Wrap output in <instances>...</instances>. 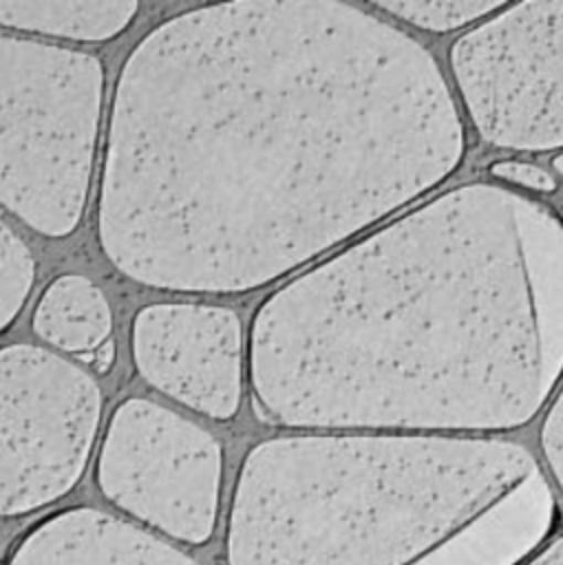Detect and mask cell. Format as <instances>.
Segmentation results:
<instances>
[{"label":"cell","mask_w":563,"mask_h":565,"mask_svg":"<svg viewBox=\"0 0 563 565\" xmlns=\"http://www.w3.org/2000/svg\"><path fill=\"white\" fill-rule=\"evenodd\" d=\"M35 276L31 249L7 223L0 227V324L7 329L24 309Z\"/></svg>","instance_id":"13"},{"label":"cell","mask_w":563,"mask_h":565,"mask_svg":"<svg viewBox=\"0 0 563 565\" xmlns=\"http://www.w3.org/2000/svg\"><path fill=\"white\" fill-rule=\"evenodd\" d=\"M450 68L488 143L563 146V2L503 7L453 44Z\"/></svg>","instance_id":"6"},{"label":"cell","mask_w":563,"mask_h":565,"mask_svg":"<svg viewBox=\"0 0 563 565\" xmlns=\"http://www.w3.org/2000/svg\"><path fill=\"white\" fill-rule=\"evenodd\" d=\"M554 497L510 441L291 435L243 459L227 565H519L552 530Z\"/></svg>","instance_id":"3"},{"label":"cell","mask_w":563,"mask_h":565,"mask_svg":"<svg viewBox=\"0 0 563 565\" xmlns=\"http://www.w3.org/2000/svg\"><path fill=\"white\" fill-rule=\"evenodd\" d=\"M221 475L214 435L146 397L113 411L95 468L97 488L115 508L190 545L214 534Z\"/></svg>","instance_id":"7"},{"label":"cell","mask_w":563,"mask_h":565,"mask_svg":"<svg viewBox=\"0 0 563 565\" xmlns=\"http://www.w3.org/2000/svg\"><path fill=\"white\" fill-rule=\"evenodd\" d=\"M0 199L42 236H68L93 174L104 66L84 51L2 35Z\"/></svg>","instance_id":"4"},{"label":"cell","mask_w":563,"mask_h":565,"mask_svg":"<svg viewBox=\"0 0 563 565\" xmlns=\"http://www.w3.org/2000/svg\"><path fill=\"white\" fill-rule=\"evenodd\" d=\"M7 565H199L152 532L95 508H68L33 525Z\"/></svg>","instance_id":"9"},{"label":"cell","mask_w":563,"mask_h":565,"mask_svg":"<svg viewBox=\"0 0 563 565\" xmlns=\"http://www.w3.org/2000/svg\"><path fill=\"white\" fill-rule=\"evenodd\" d=\"M375 11L389 13L415 29L446 33L499 13L503 4L479 0H384L371 4Z\"/></svg>","instance_id":"12"},{"label":"cell","mask_w":563,"mask_h":565,"mask_svg":"<svg viewBox=\"0 0 563 565\" xmlns=\"http://www.w3.org/2000/svg\"><path fill=\"white\" fill-rule=\"evenodd\" d=\"M464 146L437 60L362 7L185 9L121 64L99 247L146 287L252 291L439 185Z\"/></svg>","instance_id":"1"},{"label":"cell","mask_w":563,"mask_h":565,"mask_svg":"<svg viewBox=\"0 0 563 565\" xmlns=\"http://www.w3.org/2000/svg\"><path fill=\"white\" fill-rule=\"evenodd\" d=\"M528 565H563V536L541 550Z\"/></svg>","instance_id":"16"},{"label":"cell","mask_w":563,"mask_h":565,"mask_svg":"<svg viewBox=\"0 0 563 565\" xmlns=\"http://www.w3.org/2000/svg\"><path fill=\"white\" fill-rule=\"evenodd\" d=\"M2 516H22L62 499L91 457L102 393L91 373L35 344L0 353Z\"/></svg>","instance_id":"5"},{"label":"cell","mask_w":563,"mask_h":565,"mask_svg":"<svg viewBox=\"0 0 563 565\" xmlns=\"http://www.w3.org/2000/svg\"><path fill=\"white\" fill-rule=\"evenodd\" d=\"M113 329V313L102 289L84 276H57L42 291L33 311V331L64 353L99 349Z\"/></svg>","instance_id":"10"},{"label":"cell","mask_w":563,"mask_h":565,"mask_svg":"<svg viewBox=\"0 0 563 565\" xmlns=\"http://www.w3.org/2000/svg\"><path fill=\"white\" fill-rule=\"evenodd\" d=\"M490 174L497 179L523 185L528 190H537V192H552L556 188V181L552 179V174L534 163L499 161V163L490 166Z\"/></svg>","instance_id":"15"},{"label":"cell","mask_w":563,"mask_h":565,"mask_svg":"<svg viewBox=\"0 0 563 565\" xmlns=\"http://www.w3.org/2000/svg\"><path fill=\"white\" fill-rule=\"evenodd\" d=\"M130 351L141 377L190 411L232 419L243 393V333L227 307L157 302L137 311Z\"/></svg>","instance_id":"8"},{"label":"cell","mask_w":563,"mask_h":565,"mask_svg":"<svg viewBox=\"0 0 563 565\" xmlns=\"http://www.w3.org/2000/svg\"><path fill=\"white\" fill-rule=\"evenodd\" d=\"M247 373L289 428L523 426L563 375V218L453 188L276 289Z\"/></svg>","instance_id":"2"},{"label":"cell","mask_w":563,"mask_h":565,"mask_svg":"<svg viewBox=\"0 0 563 565\" xmlns=\"http://www.w3.org/2000/svg\"><path fill=\"white\" fill-rule=\"evenodd\" d=\"M554 170H556L559 174H563V154H559V157L554 159Z\"/></svg>","instance_id":"17"},{"label":"cell","mask_w":563,"mask_h":565,"mask_svg":"<svg viewBox=\"0 0 563 565\" xmlns=\"http://www.w3.org/2000/svg\"><path fill=\"white\" fill-rule=\"evenodd\" d=\"M541 448L559 488L563 490V388L545 415L541 428Z\"/></svg>","instance_id":"14"},{"label":"cell","mask_w":563,"mask_h":565,"mask_svg":"<svg viewBox=\"0 0 563 565\" xmlns=\"http://www.w3.org/2000/svg\"><path fill=\"white\" fill-rule=\"evenodd\" d=\"M137 11L135 0H2L0 22L13 31L106 42L126 31Z\"/></svg>","instance_id":"11"}]
</instances>
